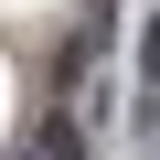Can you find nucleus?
<instances>
[{
	"label": "nucleus",
	"instance_id": "f257e3e1",
	"mask_svg": "<svg viewBox=\"0 0 160 160\" xmlns=\"http://www.w3.org/2000/svg\"><path fill=\"white\" fill-rule=\"evenodd\" d=\"M139 139H160V11L139 22Z\"/></svg>",
	"mask_w": 160,
	"mask_h": 160
},
{
	"label": "nucleus",
	"instance_id": "f03ea898",
	"mask_svg": "<svg viewBox=\"0 0 160 160\" xmlns=\"http://www.w3.org/2000/svg\"><path fill=\"white\" fill-rule=\"evenodd\" d=\"M11 160H86V139H75V118H43V128L11 149Z\"/></svg>",
	"mask_w": 160,
	"mask_h": 160
}]
</instances>
